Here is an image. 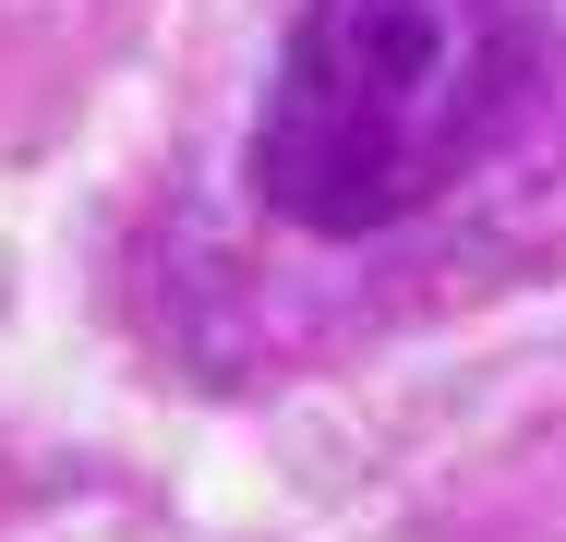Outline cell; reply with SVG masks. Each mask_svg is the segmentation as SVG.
I'll list each match as a JSON object with an SVG mask.
<instances>
[{"mask_svg": "<svg viewBox=\"0 0 566 542\" xmlns=\"http://www.w3.org/2000/svg\"><path fill=\"white\" fill-rule=\"evenodd\" d=\"M518 85V0H302L253 121V194L302 241H374L470 181Z\"/></svg>", "mask_w": 566, "mask_h": 542, "instance_id": "obj_1", "label": "cell"}]
</instances>
